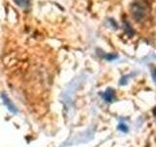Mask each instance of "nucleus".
I'll use <instances>...</instances> for the list:
<instances>
[{
    "label": "nucleus",
    "mask_w": 156,
    "mask_h": 147,
    "mask_svg": "<svg viewBox=\"0 0 156 147\" xmlns=\"http://www.w3.org/2000/svg\"><path fill=\"white\" fill-rule=\"evenodd\" d=\"M151 74H152V78H153V81H154L155 83H156V68L153 69V70L151 71Z\"/></svg>",
    "instance_id": "nucleus-7"
},
{
    "label": "nucleus",
    "mask_w": 156,
    "mask_h": 147,
    "mask_svg": "<svg viewBox=\"0 0 156 147\" xmlns=\"http://www.w3.org/2000/svg\"><path fill=\"white\" fill-rule=\"evenodd\" d=\"M117 58V55H112V54H107V55H105V59L108 61H111L113 60V59H116Z\"/></svg>",
    "instance_id": "nucleus-5"
},
{
    "label": "nucleus",
    "mask_w": 156,
    "mask_h": 147,
    "mask_svg": "<svg viewBox=\"0 0 156 147\" xmlns=\"http://www.w3.org/2000/svg\"><path fill=\"white\" fill-rule=\"evenodd\" d=\"M117 129H118L122 132H128V130H129V127H128V126H127V124H125V123H122V122L118 124Z\"/></svg>",
    "instance_id": "nucleus-3"
},
{
    "label": "nucleus",
    "mask_w": 156,
    "mask_h": 147,
    "mask_svg": "<svg viewBox=\"0 0 156 147\" xmlns=\"http://www.w3.org/2000/svg\"><path fill=\"white\" fill-rule=\"evenodd\" d=\"M102 97H104V99L106 102L111 103V102H113L114 99H115V92H114L113 89H112V88H107V89L104 92V95H102Z\"/></svg>",
    "instance_id": "nucleus-2"
},
{
    "label": "nucleus",
    "mask_w": 156,
    "mask_h": 147,
    "mask_svg": "<svg viewBox=\"0 0 156 147\" xmlns=\"http://www.w3.org/2000/svg\"><path fill=\"white\" fill-rule=\"evenodd\" d=\"M20 7H27L29 5V0H14Z\"/></svg>",
    "instance_id": "nucleus-4"
},
{
    "label": "nucleus",
    "mask_w": 156,
    "mask_h": 147,
    "mask_svg": "<svg viewBox=\"0 0 156 147\" xmlns=\"http://www.w3.org/2000/svg\"><path fill=\"white\" fill-rule=\"evenodd\" d=\"M154 114H155V117H156V108L154 109Z\"/></svg>",
    "instance_id": "nucleus-8"
},
{
    "label": "nucleus",
    "mask_w": 156,
    "mask_h": 147,
    "mask_svg": "<svg viewBox=\"0 0 156 147\" xmlns=\"http://www.w3.org/2000/svg\"><path fill=\"white\" fill-rule=\"evenodd\" d=\"M1 98H2V100H3V103H4V105L7 107V109L10 111V112H12L14 113V114H16V113H18V110H17V108L16 106L14 105V103L10 100V98L5 94V93H2L1 94Z\"/></svg>",
    "instance_id": "nucleus-1"
},
{
    "label": "nucleus",
    "mask_w": 156,
    "mask_h": 147,
    "mask_svg": "<svg viewBox=\"0 0 156 147\" xmlns=\"http://www.w3.org/2000/svg\"><path fill=\"white\" fill-rule=\"evenodd\" d=\"M127 76H125V77H123L120 80V83L122 85H127V82H128V77H126Z\"/></svg>",
    "instance_id": "nucleus-6"
}]
</instances>
